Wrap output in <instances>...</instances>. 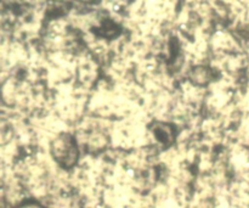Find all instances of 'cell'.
<instances>
[{
    "instance_id": "1",
    "label": "cell",
    "mask_w": 249,
    "mask_h": 208,
    "mask_svg": "<svg viewBox=\"0 0 249 208\" xmlns=\"http://www.w3.org/2000/svg\"><path fill=\"white\" fill-rule=\"evenodd\" d=\"M51 152L57 162H60L63 167H71L74 165L75 158L78 156V149L75 145L74 140L70 135L58 136L56 140H53L51 145Z\"/></svg>"
}]
</instances>
